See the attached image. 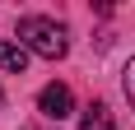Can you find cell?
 <instances>
[{"instance_id": "6da1fadb", "label": "cell", "mask_w": 135, "mask_h": 130, "mask_svg": "<svg viewBox=\"0 0 135 130\" xmlns=\"http://www.w3.org/2000/svg\"><path fill=\"white\" fill-rule=\"evenodd\" d=\"M19 47H28L33 56H47V61H61L70 51V37H65V28L56 19L28 14V19H19Z\"/></svg>"}, {"instance_id": "7a4b0ae2", "label": "cell", "mask_w": 135, "mask_h": 130, "mask_svg": "<svg viewBox=\"0 0 135 130\" xmlns=\"http://www.w3.org/2000/svg\"><path fill=\"white\" fill-rule=\"evenodd\" d=\"M37 107H42V116L65 121L70 112H75V98H70V88H65V84H47V88L37 93Z\"/></svg>"}, {"instance_id": "3957f363", "label": "cell", "mask_w": 135, "mask_h": 130, "mask_svg": "<svg viewBox=\"0 0 135 130\" xmlns=\"http://www.w3.org/2000/svg\"><path fill=\"white\" fill-rule=\"evenodd\" d=\"M79 130H117V121H112L107 102H89V107H84V121H79Z\"/></svg>"}, {"instance_id": "277c9868", "label": "cell", "mask_w": 135, "mask_h": 130, "mask_svg": "<svg viewBox=\"0 0 135 130\" xmlns=\"http://www.w3.org/2000/svg\"><path fill=\"white\" fill-rule=\"evenodd\" d=\"M23 65H28V47H19V42H0V70L23 74Z\"/></svg>"}, {"instance_id": "5b68a950", "label": "cell", "mask_w": 135, "mask_h": 130, "mask_svg": "<svg viewBox=\"0 0 135 130\" xmlns=\"http://www.w3.org/2000/svg\"><path fill=\"white\" fill-rule=\"evenodd\" d=\"M121 88H126V98H131V107H135V61L126 65V79H121Z\"/></svg>"}, {"instance_id": "8992f818", "label": "cell", "mask_w": 135, "mask_h": 130, "mask_svg": "<svg viewBox=\"0 0 135 130\" xmlns=\"http://www.w3.org/2000/svg\"><path fill=\"white\" fill-rule=\"evenodd\" d=\"M0 107H5V93H0Z\"/></svg>"}]
</instances>
